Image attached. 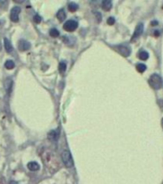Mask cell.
Wrapping results in <instances>:
<instances>
[{
  "label": "cell",
  "instance_id": "obj_1",
  "mask_svg": "<svg viewBox=\"0 0 163 184\" xmlns=\"http://www.w3.org/2000/svg\"><path fill=\"white\" fill-rule=\"evenodd\" d=\"M149 83L154 89H160L163 85V80L162 78L159 76L158 74H153L151 78L149 79Z\"/></svg>",
  "mask_w": 163,
  "mask_h": 184
},
{
  "label": "cell",
  "instance_id": "obj_2",
  "mask_svg": "<svg viewBox=\"0 0 163 184\" xmlns=\"http://www.w3.org/2000/svg\"><path fill=\"white\" fill-rule=\"evenodd\" d=\"M62 160L65 165V167H67V168H71V167H73V165H74L71 154L69 151H67V150H65V151L62 152Z\"/></svg>",
  "mask_w": 163,
  "mask_h": 184
},
{
  "label": "cell",
  "instance_id": "obj_3",
  "mask_svg": "<svg viewBox=\"0 0 163 184\" xmlns=\"http://www.w3.org/2000/svg\"><path fill=\"white\" fill-rule=\"evenodd\" d=\"M78 28V22L75 20H67L64 24V29L67 32H74Z\"/></svg>",
  "mask_w": 163,
  "mask_h": 184
},
{
  "label": "cell",
  "instance_id": "obj_4",
  "mask_svg": "<svg viewBox=\"0 0 163 184\" xmlns=\"http://www.w3.org/2000/svg\"><path fill=\"white\" fill-rule=\"evenodd\" d=\"M114 49L124 57H129L131 55V48L126 45H117L114 47Z\"/></svg>",
  "mask_w": 163,
  "mask_h": 184
},
{
  "label": "cell",
  "instance_id": "obj_5",
  "mask_svg": "<svg viewBox=\"0 0 163 184\" xmlns=\"http://www.w3.org/2000/svg\"><path fill=\"white\" fill-rule=\"evenodd\" d=\"M21 12V9L18 7V6H16V7H14L12 10H11V13H10V18L12 20L13 22H18V19H19V14H20Z\"/></svg>",
  "mask_w": 163,
  "mask_h": 184
},
{
  "label": "cell",
  "instance_id": "obj_6",
  "mask_svg": "<svg viewBox=\"0 0 163 184\" xmlns=\"http://www.w3.org/2000/svg\"><path fill=\"white\" fill-rule=\"evenodd\" d=\"M143 30H144V25H143V23H139V24L136 26L135 31H134V33H133V37H131V42L135 41V40L137 39V37H139L142 34Z\"/></svg>",
  "mask_w": 163,
  "mask_h": 184
},
{
  "label": "cell",
  "instance_id": "obj_7",
  "mask_svg": "<svg viewBox=\"0 0 163 184\" xmlns=\"http://www.w3.org/2000/svg\"><path fill=\"white\" fill-rule=\"evenodd\" d=\"M30 48H31V43L29 41H27V40H25V39L19 40V42H18V49L20 51H22V52L27 51V50H29Z\"/></svg>",
  "mask_w": 163,
  "mask_h": 184
},
{
  "label": "cell",
  "instance_id": "obj_8",
  "mask_svg": "<svg viewBox=\"0 0 163 184\" xmlns=\"http://www.w3.org/2000/svg\"><path fill=\"white\" fill-rule=\"evenodd\" d=\"M48 137L51 141H57L60 138V131L59 129H53L48 133Z\"/></svg>",
  "mask_w": 163,
  "mask_h": 184
},
{
  "label": "cell",
  "instance_id": "obj_9",
  "mask_svg": "<svg viewBox=\"0 0 163 184\" xmlns=\"http://www.w3.org/2000/svg\"><path fill=\"white\" fill-rule=\"evenodd\" d=\"M27 167H28V169L30 170V171H32V172H36V171H38V170H39V163H37L35 162V161H32V162H29L27 164Z\"/></svg>",
  "mask_w": 163,
  "mask_h": 184
},
{
  "label": "cell",
  "instance_id": "obj_10",
  "mask_svg": "<svg viewBox=\"0 0 163 184\" xmlns=\"http://www.w3.org/2000/svg\"><path fill=\"white\" fill-rule=\"evenodd\" d=\"M13 80L12 79H6L5 80V88H6V91L8 94H10L12 92V88H13Z\"/></svg>",
  "mask_w": 163,
  "mask_h": 184
},
{
  "label": "cell",
  "instance_id": "obj_11",
  "mask_svg": "<svg viewBox=\"0 0 163 184\" xmlns=\"http://www.w3.org/2000/svg\"><path fill=\"white\" fill-rule=\"evenodd\" d=\"M4 46H5V49H6V51L8 52V53H11V52H13L12 43H11V41L7 39V37H5V39H4Z\"/></svg>",
  "mask_w": 163,
  "mask_h": 184
},
{
  "label": "cell",
  "instance_id": "obj_12",
  "mask_svg": "<svg viewBox=\"0 0 163 184\" xmlns=\"http://www.w3.org/2000/svg\"><path fill=\"white\" fill-rule=\"evenodd\" d=\"M111 7H112V3H111L110 0H104L102 2V8L105 11H110Z\"/></svg>",
  "mask_w": 163,
  "mask_h": 184
},
{
  "label": "cell",
  "instance_id": "obj_13",
  "mask_svg": "<svg viewBox=\"0 0 163 184\" xmlns=\"http://www.w3.org/2000/svg\"><path fill=\"white\" fill-rule=\"evenodd\" d=\"M65 17H66V14H65V12L64 10H60L58 13H57V18H58L60 21L62 22L65 19Z\"/></svg>",
  "mask_w": 163,
  "mask_h": 184
},
{
  "label": "cell",
  "instance_id": "obj_14",
  "mask_svg": "<svg viewBox=\"0 0 163 184\" xmlns=\"http://www.w3.org/2000/svg\"><path fill=\"white\" fill-rule=\"evenodd\" d=\"M138 57L141 60H146L149 59V54L147 51H144V50H141L138 52Z\"/></svg>",
  "mask_w": 163,
  "mask_h": 184
},
{
  "label": "cell",
  "instance_id": "obj_15",
  "mask_svg": "<svg viewBox=\"0 0 163 184\" xmlns=\"http://www.w3.org/2000/svg\"><path fill=\"white\" fill-rule=\"evenodd\" d=\"M78 8H79V6H78V4H76L75 2H70L69 4H68V10L70 12H72V13L76 12L78 10Z\"/></svg>",
  "mask_w": 163,
  "mask_h": 184
},
{
  "label": "cell",
  "instance_id": "obj_16",
  "mask_svg": "<svg viewBox=\"0 0 163 184\" xmlns=\"http://www.w3.org/2000/svg\"><path fill=\"white\" fill-rule=\"evenodd\" d=\"M15 66H16V64H15V62H14V60H7L6 62H5V67H6L7 69H14L15 68Z\"/></svg>",
  "mask_w": 163,
  "mask_h": 184
},
{
  "label": "cell",
  "instance_id": "obj_17",
  "mask_svg": "<svg viewBox=\"0 0 163 184\" xmlns=\"http://www.w3.org/2000/svg\"><path fill=\"white\" fill-rule=\"evenodd\" d=\"M59 70H60V72H61V74H64L65 70H66V63H65L64 62H60V64H59Z\"/></svg>",
  "mask_w": 163,
  "mask_h": 184
},
{
  "label": "cell",
  "instance_id": "obj_18",
  "mask_svg": "<svg viewBox=\"0 0 163 184\" xmlns=\"http://www.w3.org/2000/svg\"><path fill=\"white\" fill-rule=\"evenodd\" d=\"M146 68H147V66L145 64H143V63H138V64H136L137 71L140 72V73H143V72L146 70Z\"/></svg>",
  "mask_w": 163,
  "mask_h": 184
},
{
  "label": "cell",
  "instance_id": "obj_19",
  "mask_svg": "<svg viewBox=\"0 0 163 184\" xmlns=\"http://www.w3.org/2000/svg\"><path fill=\"white\" fill-rule=\"evenodd\" d=\"M49 34H50V36L52 37H58L60 36V32L57 30V29H55V28L51 29L50 32H49Z\"/></svg>",
  "mask_w": 163,
  "mask_h": 184
},
{
  "label": "cell",
  "instance_id": "obj_20",
  "mask_svg": "<svg viewBox=\"0 0 163 184\" xmlns=\"http://www.w3.org/2000/svg\"><path fill=\"white\" fill-rule=\"evenodd\" d=\"M71 37H62V41L64 43H66V44H73L72 42H71Z\"/></svg>",
  "mask_w": 163,
  "mask_h": 184
},
{
  "label": "cell",
  "instance_id": "obj_21",
  "mask_svg": "<svg viewBox=\"0 0 163 184\" xmlns=\"http://www.w3.org/2000/svg\"><path fill=\"white\" fill-rule=\"evenodd\" d=\"M41 17L39 16V14H36V16H34V22L39 24V23H41Z\"/></svg>",
  "mask_w": 163,
  "mask_h": 184
},
{
  "label": "cell",
  "instance_id": "obj_22",
  "mask_svg": "<svg viewBox=\"0 0 163 184\" xmlns=\"http://www.w3.org/2000/svg\"><path fill=\"white\" fill-rule=\"evenodd\" d=\"M114 22H115V19L113 18V17H108V23L110 25H112L114 24Z\"/></svg>",
  "mask_w": 163,
  "mask_h": 184
},
{
  "label": "cell",
  "instance_id": "obj_23",
  "mask_svg": "<svg viewBox=\"0 0 163 184\" xmlns=\"http://www.w3.org/2000/svg\"><path fill=\"white\" fill-rule=\"evenodd\" d=\"M9 184H18V183L16 182V181H14V180H12V181H11V182H10Z\"/></svg>",
  "mask_w": 163,
  "mask_h": 184
},
{
  "label": "cell",
  "instance_id": "obj_24",
  "mask_svg": "<svg viewBox=\"0 0 163 184\" xmlns=\"http://www.w3.org/2000/svg\"><path fill=\"white\" fill-rule=\"evenodd\" d=\"M152 25H157V22H156V21H153V23H152Z\"/></svg>",
  "mask_w": 163,
  "mask_h": 184
},
{
  "label": "cell",
  "instance_id": "obj_25",
  "mask_svg": "<svg viewBox=\"0 0 163 184\" xmlns=\"http://www.w3.org/2000/svg\"><path fill=\"white\" fill-rule=\"evenodd\" d=\"M154 34H156V37H157V36H159V32H157V31H156V33H154Z\"/></svg>",
  "mask_w": 163,
  "mask_h": 184
},
{
  "label": "cell",
  "instance_id": "obj_26",
  "mask_svg": "<svg viewBox=\"0 0 163 184\" xmlns=\"http://www.w3.org/2000/svg\"><path fill=\"white\" fill-rule=\"evenodd\" d=\"M162 128H163V119H162Z\"/></svg>",
  "mask_w": 163,
  "mask_h": 184
},
{
  "label": "cell",
  "instance_id": "obj_27",
  "mask_svg": "<svg viewBox=\"0 0 163 184\" xmlns=\"http://www.w3.org/2000/svg\"><path fill=\"white\" fill-rule=\"evenodd\" d=\"M0 49H1V43H0Z\"/></svg>",
  "mask_w": 163,
  "mask_h": 184
}]
</instances>
